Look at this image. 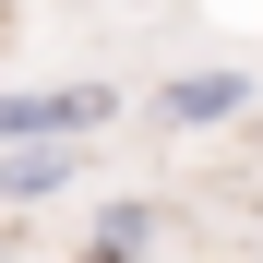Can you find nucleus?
<instances>
[{"label": "nucleus", "mask_w": 263, "mask_h": 263, "mask_svg": "<svg viewBox=\"0 0 263 263\" xmlns=\"http://www.w3.org/2000/svg\"><path fill=\"white\" fill-rule=\"evenodd\" d=\"M120 96L108 84H48V96H0V156H24V144H84V132H108Z\"/></svg>", "instance_id": "1"}, {"label": "nucleus", "mask_w": 263, "mask_h": 263, "mask_svg": "<svg viewBox=\"0 0 263 263\" xmlns=\"http://www.w3.org/2000/svg\"><path fill=\"white\" fill-rule=\"evenodd\" d=\"M144 251H156V203H144V192L96 203V228H84V263H144Z\"/></svg>", "instance_id": "4"}, {"label": "nucleus", "mask_w": 263, "mask_h": 263, "mask_svg": "<svg viewBox=\"0 0 263 263\" xmlns=\"http://www.w3.org/2000/svg\"><path fill=\"white\" fill-rule=\"evenodd\" d=\"M84 180V144H24V156H0V203H48Z\"/></svg>", "instance_id": "3"}, {"label": "nucleus", "mask_w": 263, "mask_h": 263, "mask_svg": "<svg viewBox=\"0 0 263 263\" xmlns=\"http://www.w3.org/2000/svg\"><path fill=\"white\" fill-rule=\"evenodd\" d=\"M0 263H12V228H0Z\"/></svg>", "instance_id": "5"}, {"label": "nucleus", "mask_w": 263, "mask_h": 263, "mask_svg": "<svg viewBox=\"0 0 263 263\" xmlns=\"http://www.w3.org/2000/svg\"><path fill=\"white\" fill-rule=\"evenodd\" d=\"M239 108H251V72H239V60H215V72H180V84L156 96V120H167V132H228Z\"/></svg>", "instance_id": "2"}]
</instances>
